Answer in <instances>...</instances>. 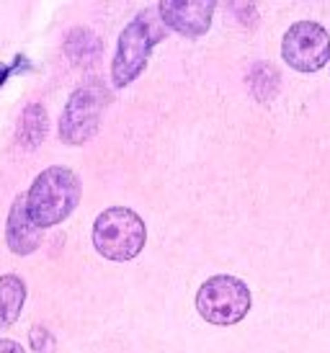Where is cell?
<instances>
[{
    "instance_id": "obj_1",
    "label": "cell",
    "mask_w": 330,
    "mask_h": 353,
    "mask_svg": "<svg viewBox=\"0 0 330 353\" xmlns=\"http://www.w3.org/2000/svg\"><path fill=\"white\" fill-rule=\"evenodd\" d=\"M80 191H83L80 178L68 168L52 165L47 170H41L39 176L34 178L29 191L23 194L34 225L44 230V227H55L59 222H65L72 214V209L78 206Z\"/></svg>"
},
{
    "instance_id": "obj_2",
    "label": "cell",
    "mask_w": 330,
    "mask_h": 353,
    "mask_svg": "<svg viewBox=\"0 0 330 353\" xmlns=\"http://www.w3.org/2000/svg\"><path fill=\"white\" fill-rule=\"evenodd\" d=\"M165 23L160 19V13L155 8L142 10L135 21L126 23V29L122 31L114 52V62H111V83L114 88H126L129 83H135L139 78V72L145 70L147 57L157 41L165 39Z\"/></svg>"
},
{
    "instance_id": "obj_3",
    "label": "cell",
    "mask_w": 330,
    "mask_h": 353,
    "mask_svg": "<svg viewBox=\"0 0 330 353\" xmlns=\"http://www.w3.org/2000/svg\"><path fill=\"white\" fill-rule=\"evenodd\" d=\"M145 237L142 216L126 206H111L93 222V248L114 263L137 258L145 248Z\"/></svg>"
},
{
    "instance_id": "obj_4",
    "label": "cell",
    "mask_w": 330,
    "mask_h": 353,
    "mask_svg": "<svg viewBox=\"0 0 330 353\" xmlns=\"http://www.w3.org/2000/svg\"><path fill=\"white\" fill-rule=\"evenodd\" d=\"M251 310V289L237 276H212L196 292V312L212 325H237Z\"/></svg>"
},
{
    "instance_id": "obj_5",
    "label": "cell",
    "mask_w": 330,
    "mask_h": 353,
    "mask_svg": "<svg viewBox=\"0 0 330 353\" xmlns=\"http://www.w3.org/2000/svg\"><path fill=\"white\" fill-rule=\"evenodd\" d=\"M106 106V90L98 83H86L72 90L68 106L59 119V137L68 145H86L96 137L101 127V114Z\"/></svg>"
},
{
    "instance_id": "obj_6",
    "label": "cell",
    "mask_w": 330,
    "mask_h": 353,
    "mask_svg": "<svg viewBox=\"0 0 330 353\" xmlns=\"http://www.w3.org/2000/svg\"><path fill=\"white\" fill-rule=\"evenodd\" d=\"M282 57L300 72H315L330 59V37L315 21L291 23L282 41Z\"/></svg>"
},
{
    "instance_id": "obj_7",
    "label": "cell",
    "mask_w": 330,
    "mask_h": 353,
    "mask_svg": "<svg viewBox=\"0 0 330 353\" xmlns=\"http://www.w3.org/2000/svg\"><path fill=\"white\" fill-rule=\"evenodd\" d=\"M165 29H173L188 39L204 37L212 26L214 3L212 0H163L157 6Z\"/></svg>"
},
{
    "instance_id": "obj_8",
    "label": "cell",
    "mask_w": 330,
    "mask_h": 353,
    "mask_svg": "<svg viewBox=\"0 0 330 353\" xmlns=\"http://www.w3.org/2000/svg\"><path fill=\"white\" fill-rule=\"evenodd\" d=\"M6 243L8 250L16 255H29L34 253L41 243V230L34 225L26 209V196L21 194L8 212V222H6Z\"/></svg>"
},
{
    "instance_id": "obj_9",
    "label": "cell",
    "mask_w": 330,
    "mask_h": 353,
    "mask_svg": "<svg viewBox=\"0 0 330 353\" xmlns=\"http://www.w3.org/2000/svg\"><path fill=\"white\" fill-rule=\"evenodd\" d=\"M49 129V117L47 108L41 103H29L23 108V114L19 119V129H16V142L21 150H37L47 137Z\"/></svg>"
},
{
    "instance_id": "obj_10",
    "label": "cell",
    "mask_w": 330,
    "mask_h": 353,
    "mask_svg": "<svg viewBox=\"0 0 330 353\" xmlns=\"http://www.w3.org/2000/svg\"><path fill=\"white\" fill-rule=\"evenodd\" d=\"M26 302V284L16 274L0 276V327H8L19 320Z\"/></svg>"
},
{
    "instance_id": "obj_11",
    "label": "cell",
    "mask_w": 330,
    "mask_h": 353,
    "mask_svg": "<svg viewBox=\"0 0 330 353\" xmlns=\"http://www.w3.org/2000/svg\"><path fill=\"white\" fill-rule=\"evenodd\" d=\"M65 52L72 65L78 68H90L96 65L98 57H101V41L90 29H72L68 34V41H65Z\"/></svg>"
},
{
    "instance_id": "obj_12",
    "label": "cell",
    "mask_w": 330,
    "mask_h": 353,
    "mask_svg": "<svg viewBox=\"0 0 330 353\" xmlns=\"http://www.w3.org/2000/svg\"><path fill=\"white\" fill-rule=\"evenodd\" d=\"M279 72L271 62H255L248 72V88L258 101H271L276 93H279Z\"/></svg>"
},
{
    "instance_id": "obj_13",
    "label": "cell",
    "mask_w": 330,
    "mask_h": 353,
    "mask_svg": "<svg viewBox=\"0 0 330 353\" xmlns=\"http://www.w3.org/2000/svg\"><path fill=\"white\" fill-rule=\"evenodd\" d=\"M29 341H31V348H34V353H52V351H55V335L49 333L44 325H37V327L31 330Z\"/></svg>"
},
{
    "instance_id": "obj_14",
    "label": "cell",
    "mask_w": 330,
    "mask_h": 353,
    "mask_svg": "<svg viewBox=\"0 0 330 353\" xmlns=\"http://www.w3.org/2000/svg\"><path fill=\"white\" fill-rule=\"evenodd\" d=\"M0 353H26L16 341H8V338H0Z\"/></svg>"
},
{
    "instance_id": "obj_15",
    "label": "cell",
    "mask_w": 330,
    "mask_h": 353,
    "mask_svg": "<svg viewBox=\"0 0 330 353\" xmlns=\"http://www.w3.org/2000/svg\"><path fill=\"white\" fill-rule=\"evenodd\" d=\"M6 78H10V72H8V68H6V65H0V85L6 83Z\"/></svg>"
}]
</instances>
